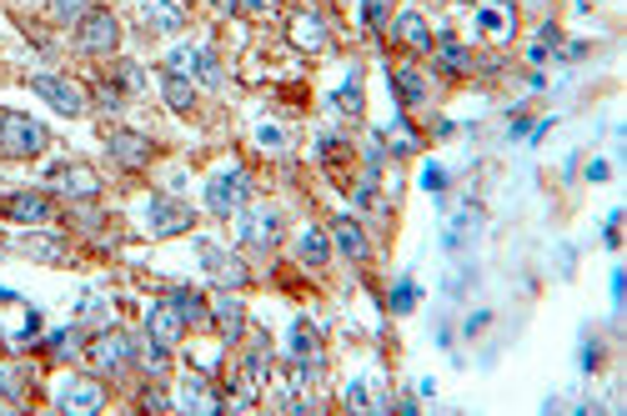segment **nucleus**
<instances>
[{
	"instance_id": "1",
	"label": "nucleus",
	"mask_w": 627,
	"mask_h": 416,
	"mask_svg": "<svg viewBox=\"0 0 627 416\" xmlns=\"http://www.w3.org/2000/svg\"><path fill=\"white\" fill-rule=\"evenodd\" d=\"M46 146H51V130L40 126L36 116H26V111H5L0 116V156L5 161H30Z\"/></svg>"
},
{
	"instance_id": "2",
	"label": "nucleus",
	"mask_w": 627,
	"mask_h": 416,
	"mask_svg": "<svg viewBox=\"0 0 627 416\" xmlns=\"http://www.w3.org/2000/svg\"><path fill=\"white\" fill-rule=\"evenodd\" d=\"M166 71L171 76H186V80H201V86H222V61L211 46H197V40H186V46H171L166 51Z\"/></svg>"
},
{
	"instance_id": "3",
	"label": "nucleus",
	"mask_w": 627,
	"mask_h": 416,
	"mask_svg": "<svg viewBox=\"0 0 627 416\" xmlns=\"http://www.w3.org/2000/svg\"><path fill=\"white\" fill-rule=\"evenodd\" d=\"M251 201V176L241 166H226L206 181V211L211 216H236Z\"/></svg>"
},
{
	"instance_id": "4",
	"label": "nucleus",
	"mask_w": 627,
	"mask_h": 416,
	"mask_svg": "<svg viewBox=\"0 0 627 416\" xmlns=\"http://www.w3.org/2000/svg\"><path fill=\"white\" fill-rule=\"evenodd\" d=\"M236 241L247 251H272L281 241V216L272 206H241L236 211Z\"/></svg>"
},
{
	"instance_id": "5",
	"label": "nucleus",
	"mask_w": 627,
	"mask_h": 416,
	"mask_svg": "<svg viewBox=\"0 0 627 416\" xmlns=\"http://www.w3.org/2000/svg\"><path fill=\"white\" fill-rule=\"evenodd\" d=\"M76 46L86 55H111L121 46V21L111 11H96L91 5V11L76 21Z\"/></svg>"
},
{
	"instance_id": "6",
	"label": "nucleus",
	"mask_w": 627,
	"mask_h": 416,
	"mask_svg": "<svg viewBox=\"0 0 627 416\" xmlns=\"http://www.w3.org/2000/svg\"><path fill=\"white\" fill-rule=\"evenodd\" d=\"M146 226H151V236H181L197 226V211L171 196H146Z\"/></svg>"
},
{
	"instance_id": "7",
	"label": "nucleus",
	"mask_w": 627,
	"mask_h": 416,
	"mask_svg": "<svg viewBox=\"0 0 627 416\" xmlns=\"http://www.w3.org/2000/svg\"><path fill=\"white\" fill-rule=\"evenodd\" d=\"M105 406V391L96 377H66L61 387H55V412L66 416H91Z\"/></svg>"
},
{
	"instance_id": "8",
	"label": "nucleus",
	"mask_w": 627,
	"mask_h": 416,
	"mask_svg": "<svg viewBox=\"0 0 627 416\" xmlns=\"http://www.w3.org/2000/svg\"><path fill=\"white\" fill-rule=\"evenodd\" d=\"M46 181H51L55 196H66V201H96V196H101V181H96V171H91V166H80V161L51 166V171H46Z\"/></svg>"
},
{
	"instance_id": "9",
	"label": "nucleus",
	"mask_w": 627,
	"mask_h": 416,
	"mask_svg": "<svg viewBox=\"0 0 627 416\" xmlns=\"http://www.w3.org/2000/svg\"><path fill=\"white\" fill-rule=\"evenodd\" d=\"M0 216L15 226H46L55 216V201L40 191H11V196H0Z\"/></svg>"
},
{
	"instance_id": "10",
	"label": "nucleus",
	"mask_w": 627,
	"mask_h": 416,
	"mask_svg": "<svg viewBox=\"0 0 627 416\" xmlns=\"http://www.w3.org/2000/svg\"><path fill=\"white\" fill-rule=\"evenodd\" d=\"M181 331H186V322L171 301H156V306L146 312V341H151L156 352H176V346H181Z\"/></svg>"
},
{
	"instance_id": "11",
	"label": "nucleus",
	"mask_w": 627,
	"mask_h": 416,
	"mask_svg": "<svg viewBox=\"0 0 627 416\" xmlns=\"http://www.w3.org/2000/svg\"><path fill=\"white\" fill-rule=\"evenodd\" d=\"M201 266H206V276L216 281V287H226V291H236V287H247V281H251L247 261L231 256V251H222V247H211V241H201Z\"/></svg>"
},
{
	"instance_id": "12",
	"label": "nucleus",
	"mask_w": 627,
	"mask_h": 416,
	"mask_svg": "<svg viewBox=\"0 0 627 416\" xmlns=\"http://www.w3.org/2000/svg\"><path fill=\"white\" fill-rule=\"evenodd\" d=\"M30 91L46 105H55L61 116H80V111H86V96H80L66 76H30Z\"/></svg>"
},
{
	"instance_id": "13",
	"label": "nucleus",
	"mask_w": 627,
	"mask_h": 416,
	"mask_svg": "<svg viewBox=\"0 0 627 416\" xmlns=\"http://www.w3.org/2000/svg\"><path fill=\"white\" fill-rule=\"evenodd\" d=\"M86 356H91L101 371H121L126 362H136V341L126 337V331H101V337L91 341V352H86Z\"/></svg>"
},
{
	"instance_id": "14",
	"label": "nucleus",
	"mask_w": 627,
	"mask_h": 416,
	"mask_svg": "<svg viewBox=\"0 0 627 416\" xmlns=\"http://www.w3.org/2000/svg\"><path fill=\"white\" fill-rule=\"evenodd\" d=\"M15 251L30 261H40V266H66L71 261V247H66V236H51V231H30L15 241Z\"/></svg>"
},
{
	"instance_id": "15",
	"label": "nucleus",
	"mask_w": 627,
	"mask_h": 416,
	"mask_svg": "<svg viewBox=\"0 0 627 416\" xmlns=\"http://www.w3.org/2000/svg\"><path fill=\"white\" fill-rule=\"evenodd\" d=\"M105 151H111L121 166H146V161L156 156V146L146 141V136H136V130H111V136H105Z\"/></svg>"
},
{
	"instance_id": "16",
	"label": "nucleus",
	"mask_w": 627,
	"mask_h": 416,
	"mask_svg": "<svg viewBox=\"0 0 627 416\" xmlns=\"http://www.w3.org/2000/svg\"><path fill=\"white\" fill-rule=\"evenodd\" d=\"M291 46L306 51V55L327 51V21H322L316 11H297V15H291Z\"/></svg>"
},
{
	"instance_id": "17",
	"label": "nucleus",
	"mask_w": 627,
	"mask_h": 416,
	"mask_svg": "<svg viewBox=\"0 0 627 416\" xmlns=\"http://www.w3.org/2000/svg\"><path fill=\"white\" fill-rule=\"evenodd\" d=\"M211 322H216V331H222L226 346H236V341H241V331H247V312H241V301H236V297H216V301H211Z\"/></svg>"
},
{
	"instance_id": "18",
	"label": "nucleus",
	"mask_w": 627,
	"mask_h": 416,
	"mask_svg": "<svg viewBox=\"0 0 627 416\" xmlns=\"http://www.w3.org/2000/svg\"><path fill=\"white\" fill-rule=\"evenodd\" d=\"M392 40H397V46H406V51H431V46H437V40H431V26L422 21L417 11L397 15V21H392Z\"/></svg>"
},
{
	"instance_id": "19",
	"label": "nucleus",
	"mask_w": 627,
	"mask_h": 416,
	"mask_svg": "<svg viewBox=\"0 0 627 416\" xmlns=\"http://www.w3.org/2000/svg\"><path fill=\"white\" fill-rule=\"evenodd\" d=\"M176 406L181 412H197V416H211V412H222V402H216V391L206 387V377H186L181 381V391H176Z\"/></svg>"
},
{
	"instance_id": "20",
	"label": "nucleus",
	"mask_w": 627,
	"mask_h": 416,
	"mask_svg": "<svg viewBox=\"0 0 627 416\" xmlns=\"http://www.w3.org/2000/svg\"><path fill=\"white\" fill-rule=\"evenodd\" d=\"M141 21L151 30H166V36H171V30L186 26V5H181V0H141Z\"/></svg>"
},
{
	"instance_id": "21",
	"label": "nucleus",
	"mask_w": 627,
	"mask_h": 416,
	"mask_svg": "<svg viewBox=\"0 0 627 416\" xmlns=\"http://www.w3.org/2000/svg\"><path fill=\"white\" fill-rule=\"evenodd\" d=\"M331 241H337L341 256H352V261L372 256V247H366V231L352 222V216H337V226H331Z\"/></svg>"
},
{
	"instance_id": "22",
	"label": "nucleus",
	"mask_w": 627,
	"mask_h": 416,
	"mask_svg": "<svg viewBox=\"0 0 627 416\" xmlns=\"http://www.w3.org/2000/svg\"><path fill=\"white\" fill-rule=\"evenodd\" d=\"M291 362H297L301 371L322 366V346H316V331L306 322H291Z\"/></svg>"
},
{
	"instance_id": "23",
	"label": "nucleus",
	"mask_w": 627,
	"mask_h": 416,
	"mask_svg": "<svg viewBox=\"0 0 627 416\" xmlns=\"http://www.w3.org/2000/svg\"><path fill=\"white\" fill-rule=\"evenodd\" d=\"M297 256L306 261V266H327V256H331L327 231H322V226H306V231L297 236Z\"/></svg>"
},
{
	"instance_id": "24",
	"label": "nucleus",
	"mask_w": 627,
	"mask_h": 416,
	"mask_svg": "<svg viewBox=\"0 0 627 416\" xmlns=\"http://www.w3.org/2000/svg\"><path fill=\"white\" fill-rule=\"evenodd\" d=\"M161 96H166V105H171V111H181V116L191 111V105H197V91H191V80H186V76H171V71L161 76Z\"/></svg>"
},
{
	"instance_id": "25",
	"label": "nucleus",
	"mask_w": 627,
	"mask_h": 416,
	"mask_svg": "<svg viewBox=\"0 0 627 416\" xmlns=\"http://www.w3.org/2000/svg\"><path fill=\"white\" fill-rule=\"evenodd\" d=\"M166 301H171V306H176V312H181V322H186V326H201V322H211V306L197 297V291H171Z\"/></svg>"
},
{
	"instance_id": "26",
	"label": "nucleus",
	"mask_w": 627,
	"mask_h": 416,
	"mask_svg": "<svg viewBox=\"0 0 627 416\" xmlns=\"http://www.w3.org/2000/svg\"><path fill=\"white\" fill-rule=\"evenodd\" d=\"M397 96H402V105H422L427 101V76L412 71V65H402V71H397Z\"/></svg>"
},
{
	"instance_id": "27",
	"label": "nucleus",
	"mask_w": 627,
	"mask_h": 416,
	"mask_svg": "<svg viewBox=\"0 0 627 416\" xmlns=\"http://www.w3.org/2000/svg\"><path fill=\"white\" fill-rule=\"evenodd\" d=\"M347 406L352 412H387V402H381V391H372V381H352L347 387Z\"/></svg>"
},
{
	"instance_id": "28",
	"label": "nucleus",
	"mask_w": 627,
	"mask_h": 416,
	"mask_svg": "<svg viewBox=\"0 0 627 416\" xmlns=\"http://www.w3.org/2000/svg\"><path fill=\"white\" fill-rule=\"evenodd\" d=\"M331 101H337V111H347V116H362V80H356V71L347 80H341L337 86V96H331Z\"/></svg>"
},
{
	"instance_id": "29",
	"label": "nucleus",
	"mask_w": 627,
	"mask_h": 416,
	"mask_svg": "<svg viewBox=\"0 0 627 416\" xmlns=\"http://www.w3.org/2000/svg\"><path fill=\"white\" fill-rule=\"evenodd\" d=\"M256 146H262V151H287V146H291L287 126H276V121H256Z\"/></svg>"
},
{
	"instance_id": "30",
	"label": "nucleus",
	"mask_w": 627,
	"mask_h": 416,
	"mask_svg": "<svg viewBox=\"0 0 627 416\" xmlns=\"http://www.w3.org/2000/svg\"><path fill=\"white\" fill-rule=\"evenodd\" d=\"M86 11H91V0H51V15H55V21H80Z\"/></svg>"
},
{
	"instance_id": "31",
	"label": "nucleus",
	"mask_w": 627,
	"mask_h": 416,
	"mask_svg": "<svg viewBox=\"0 0 627 416\" xmlns=\"http://www.w3.org/2000/svg\"><path fill=\"white\" fill-rule=\"evenodd\" d=\"M362 21H366V30L387 26V0H362Z\"/></svg>"
},
{
	"instance_id": "32",
	"label": "nucleus",
	"mask_w": 627,
	"mask_h": 416,
	"mask_svg": "<svg viewBox=\"0 0 627 416\" xmlns=\"http://www.w3.org/2000/svg\"><path fill=\"white\" fill-rule=\"evenodd\" d=\"M477 26L492 30V36H507V30H512V11L507 15H502V11H482V15H477Z\"/></svg>"
},
{
	"instance_id": "33",
	"label": "nucleus",
	"mask_w": 627,
	"mask_h": 416,
	"mask_svg": "<svg viewBox=\"0 0 627 416\" xmlns=\"http://www.w3.org/2000/svg\"><path fill=\"white\" fill-rule=\"evenodd\" d=\"M116 80H121V91H141V86H146V71H141V65L126 61V65L116 71Z\"/></svg>"
},
{
	"instance_id": "34",
	"label": "nucleus",
	"mask_w": 627,
	"mask_h": 416,
	"mask_svg": "<svg viewBox=\"0 0 627 416\" xmlns=\"http://www.w3.org/2000/svg\"><path fill=\"white\" fill-rule=\"evenodd\" d=\"M236 5H241V11H251V15H266L276 0H236Z\"/></svg>"
},
{
	"instance_id": "35",
	"label": "nucleus",
	"mask_w": 627,
	"mask_h": 416,
	"mask_svg": "<svg viewBox=\"0 0 627 416\" xmlns=\"http://www.w3.org/2000/svg\"><path fill=\"white\" fill-rule=\"evenodd\" d=\"M442 61L447 65H467V51H462V46H442Z\"/></svg>"
},
{
	"instance_id": "36",
	"label": "nucleus",
	"mask_w": 627,
	"mask_h": 416,
	"mask_svg": "<svg viewBox=\"0 0 627 416\" xmlns=\"http://www.w3.org/2000/svg\"><path fill=\"white\" fill-rule=\"evenodd\" d=\"M392 306H397V312H406V306H412V287H406V281L392 291Z\"/></svg>"
},
{
	"instance_id": "37",
	"label": "nucleus",
	"mask_w": 627,
	"mask_h": 416,
	"mask_svg": "<svg viewBox=\"0 0 627 416\" xmlns=\"http://www.w3.org/2000/svg\"><path fill=\"white\" fill-rule=\"evenodd\" d=\"M211 5H216V11H236V0H211Z\"/></svg>"
},
{
	"instance_id": "38",
	"label": "nucleus",
	"mask_w": 627,
	"mask_h": 416,
	"mask_svg": "<svg viewBox=\"0 0 627 416\" xmlns=\"http://www.w3.org/2000/svg\"><path fill=\"white\" fill-rule=\"evenodd\" d=\"M517 5H527V11H537V5H542V0H517Z\"/></svg>"
}]
</instances>
